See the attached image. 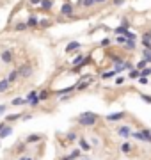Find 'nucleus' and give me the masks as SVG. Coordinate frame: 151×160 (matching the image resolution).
Returning a JSON list of instances; mask_svg holds the SVG:
<instances>
[{
    "instance_id": "f257e3e1",
    "label": "nucleus",
    "mask_w": 151,
    "mask_h": 160,
    "mask_svg": "<svg viewBox=\"0 0 151 160\" xmlns=\"http://www.w3.org/2000/svg\"><path fill=\"white\" fill-rule=\"evenodd\" d=\"M96 121H98V114H94V112H82L78 116V123L82 126H93Z\"/></svg>"
},
{
    "instance_id": "f03ea898",
    "label": "nucleus",
    "mask_w": 151,
    "mask_h": 160,
    "mask_svg": "<svg viewBox=\"0 0 151 160\" xmlns=\"http://www.w3.org/2000/svg\"><path fill=\"white\" fill-rule=\"evenodd\" d=\"M18 73L22 75L23 78H27V77H30V75H32V66H30V64H23L22 68L18 69Z\"/></svg>"
},
{
    "instance_id": "7ed1b4c3",
    "label": "nucleus",
    "mask_w": 151,
    "mask_h": 160,
    "mask_svg": "<svg viewBox=\"0 0 151 160\" xmlns=\"http://www.w3.org/2000/svg\"><path fill=\"white\" fill-rule=\"evenodd\" d=\"M61 13H62L64 16H71L73 15V6H71V4H68V2H66V4H62Z\"/></svg>"
},
{
    "instance_id": "20e7f679",
    "label": "nucleus",
    "mask_w": 151,
    "mask_h": 160,
    "mask_svg": "<svg viewBox=\"0 0 151 160\" xmlns=\"http://www.w3.org/2000/svg\"><path fill=\"white\" fill-rule=\"evenodd\" d=\"M0 57H2V61H4L6 64H9V62L13 61V52H11V50H4L2 53H0Z\"/></svg>"
},
{
    "instance_id": "39448f33",
    "label": "nucleus",
    "mask_w": 151,
    "mask_h": 160,
    "mask_svg": "<svg viewBox=\"0 0 151 160\" xmlns=\"http://www.w3.org/2000/svg\"><path fill=\"white\" fill-rule=\"evenodd\" d=\"M117 133H119V135H121L123 139H128L130 135H132V132H130V128H128V126H119Z\"/></svg>"
},
{
    "instance_id": "423d86ee",
    "label": "nucleus",
    "mask_w": 151,
    "mask_h": 160,
    "mask_svg": "<svg viewBox=\"0 0 151 160\" xmlns=\"http://www.w3.org/2000/svg\"><path fill=\"white\" fill-rule=\"evenodd\" d=\"M123 117H124V112H115V114H108L107 121H119Z\"/></svg>"
},
{
    "instance_id": "0eeeda50",
    "label": "nucleus",
    "mask_w": 151,
    "mask_h": 160,
    "mask_svg": "<svg viewBox=\"0 0 151 160\" xmlns=\"http://www.w3.org/2000/svg\"><path fill=\"white\" fill-rule=\"evenodd\" d=\"M11 133H13V128H11V126H7V124H6V126H4V130L0 132V139H6V137H9V135H11Z\"/></svg>"
},
{
    "instance_id": "6e6552de",
    "label": "nucleus",
    "mask_w": 151,
    "mask_h": 160,
    "mask_svg": "<svg viewBox=\"0 0 151 160\" xmlns=\"http://www.w3.org/2000/svg\"><path fill=\"white\" fill-rule=\"evenodd\" d=\"M80 48V43L78 41H71V43L66 46V52H73V50H78Z\"/></svg>"
},
{
    "instance_id": "1a4fd4ad",
    "label": "nucleus",
    "mask_w": 151,
    "mask_h": 160,
    "mask_svg": "<svg viewBox=\"0 0 151 160\" xmlns=\"http://www.w3.org/2000/svg\"><path fill=\"white\" fill-rule=\"evenodd\" d=\"M9 84H11V82H9L7 78L0 80V93H4V91H7V89H9Z\"/></svg>"
},
{
    "instance_id": "9d476101",
    "label": "nucleus",
    "mask_w": 151,
    "mask_h": 160,
    "mask_svg": "<svg viewBox=\"0 0 151 160\" xmlns=\"http://www.w3.org/2000/svg\"><path fill=\"white\" fill-rule=\"evenodd\" d=\"M141 133H142V137H144V142H151V132L148 128L141 130Z\"/></svg>"
},
{
    "instance_id": "9b49d317",
    "label": "nucleus",
    "mask_w": 151,
    "mask_h": 160,
    "mask_svg": "<svg viewBox=\"0 0 151 160\" xmlns=\"http://www.w3.org/2000/svg\"><path fill=\"white\" fill-rule=\"evenodd\" d=\"M37 141H41L39 133H30L29 137H27V142H37Z\"/></svg>"
},
{
    "instance_id": "f8f14e48",
    "label": "nucleus",
    "mask_w": 151,
    "mask_h": 160,
    "mask_svg": "<svg viewBox=\"0 0 151 160\" xmlns=\"http://www.w3.org/2000/svg\"><path fill=\"white\" fill-rule=\"evenodd\" d=\"M75 158H82V151H80V149H73V151H71L69 160H75Z\"/></svg>"
},
{
    "instance_id": "ddd939ff",
    "label": "nucleus",
    "mask_w": 151,
    "mask_h": 160,
    "mask_svg": "<svg viewBox=\"0 0 151 160\" xmlns=\"http://www.w3.org/2000/svg\"><path fill=\"white\" fill-rule=\"evenodd\" d=\"M27 27H37V18L36 16H30L27 20Z\"/></svg>"
},
{
    "instance_id": "4468645a",
    "label": "nucleus",
    "mask_w": 151,
    "mask_h": 160,
    "mask_svg": "<svg viewBox=\"0 0 151 160\" xmlns=\"http://www.w3.org/2000/svg\"><path fill=\"white\" fill-rule=\"evenodd\" d=\"M37 98H39V102H43L46 98H50V93H48V91H41V93L37 95Z\"/></svg>"
},
{
    "instance_id": "2eb2a0df",
    "label": "nucleus",
    "mask_w": 151,
    "mask_h": 160,
    "mask_svg": "<svg viewBox=\"0 0 151 160\" xmlns=\"http://www.w3.org/2000/svg\"><path fill=\"white\" fill-rule=\"evenodd\" d=\"M80 148H82V151H89V144H87L86 139L80 137Z\"/></svg>"
},
{
    "instance_id": "dca6fc26",
    "label": "nucleus",
    "mask_w": 151,
    "mask_h": 160,
    "mask_svg": "<svg viewBox=\"0 0 151 160\" xmlns=\"http://www.w3.org/2000/svg\"><path fill=\"white\" fill-rule=\"evenodd\" d=\"M52 6H53V0H43L41 2V7L43 9H50Z\"/></svg>"
},
{
    "instance_id": "f3484780",
    "label": "nucleus",
    "mask_w": 151,
    "mask_h": 160,
    "mask_svg": "<svg viewBox=\"0 0 151 160\" xmlns=\"http://www.w3.org/2000/svg\"><path fill=\"white\" fill-rule=\"evenodd\" d=\"M18 77H20V73H18V71H11V73H9V77H7V80H9V82H15Z\"/></svg>"
},
{
    "instance_id": "a211bd4d",
    "label": "nucleus",
    "mask_w": 151,
    "mask_h": 160,
    "mask_svg": "<svg viewBox=\"0 0 151 160\" xmlns=\"http://www.w3.org/2000/svg\"><path fill=\"white\" fill-rule=\"evenodd\" d=\"M22 117V114H11V116L6 117V123H9V121H16V119H20Z\"/></svg>"
},
{
    "instance_id": "6ab92c4d",
    "label": "nucleus",
    "mask_w": 151,
    "mask_h": 160,
    "mask_svg": "<svg viewBox=\"0 0 151 160\" xmlns=\"http://www.w3.org/2000/svg\"><path fill=\"white\" fill-rule=\"evenodd\" d=\"M130 137H133V139H137V141H142L144 142V137H142V133L141 132H132V135Z\"/></svg>"
},
{
    "instance_id": "aec40b11",
    "label": "nucleus",
    "mask_w": 151,
    "mask_h": 160,
    "mask_svg": "<svg viewBox=\"0 0 151 160\" xmlns=\"http://www.w3.org/2000/svg\"><path fill=\"white\" fill-rule=\"evenodd\" d=\"M142 55H144V61H146V62H151V52L149 50H144Z\"/></svg>"
},
{
    "instance_id": "412c9836",
    "label": "nucleus",
    "mask_w": 151,
    "mask_h": 160,
    "mask_svg": "<svg viewBox=\"0 0 151 160\" xmlns=\"http://www.w3.org/2000/svg\"><path fill=\"white\" fill-rule=\"evenodd\" d=\"M137 77L141 78V71H139V69H132V71H130V78H137Z\"/></svg>"
},
{
    "instance_id": "4be33fe9",
    "label": "nucleus",
    "mask_w": 151,
    "mask_h": 160,
    "mask_svg": "<svg viewBox=\"0 0 151 160\" xmlns=\"http://www.w3.org/2000/svg\"><path fill=\"white\" fill-rule=\"evenodd\" d=\"M22 103H27V100L25 98H15L13 100V105H22Z\"/></svg>"
},
{
    "instance_id": "5701e85b",
    "label": "nucleus",
    "mask_w": 151,
    "mask_h": 160,
    "mask_svg": "<svg viewBox=\"0 0 151 160\" xmlns=\"http://www.w3.org/2000/svg\"><path fill=\"white\" fill-rule=\"evenodd\" d=\"M130 149H132V148H130V144H128V142L121 144V151H123V153H130Z\"/></svg>"
},
{
    "instance_id": "b1692460",
    "label": "nucleus",
    "mask_w": 151,
    "mask_h": 160,
    "mask_svg": "<svg viewBox=\"0 0 151 160\" xmlns=\"http://www.w3.org/2000/svg\"><path fill=\"white\" fill-rule=\"evenodd\" d=\"M115 41H117V43H119V44H126V43H128V39H126V37H124V36H119V37H115Z\"/></svg>"
},
{
    "instance_id": "393cba45",
    "label": "nucleus",
    "mask_w": 151,
    "mask_h": 160,
    "mask_svg": "<svg viewBox=\"0 0 151 160\" xmlns=\"http://www.w3.org/2000/svg\"><path fill=\"white\" fill-rule=\"evenodd\" d=\"M82 62H84V55L80 53L78 57H75V61H73V64H82Z\"/></svg>"
},
{
    "instance_id": "a878e982",
    "label": "nucleus",
    "mask_w": 151,
    "mask_h": 160,
    "mask_svg": "<svg viewBox=\"0 0 151 160\" xmlns=\"http://www.w3.org/2000/svg\"><path fill=\"white\" fill-rule=\"evenodd\" d=\"M146 64H148L146 61H141V62L137 64V69H139V71H142V69H146Z\"/></svg>"
},
{
    "instance_id": "bb28decb",
    "label": "nucleus",
    "mask_w": 151,
    "mask_h": 160,
    "mask_svg": "<svg viewBox=\"0 0 151 160\" xmlns=\"http://www.w3.org/2000/svg\"><path fill=\"white\" fill-rule=\"evenodd\" d=\"M68 141H69V142L77 141V133H75V132H69V133H68Z\"/></svg>"
},
{
    "instance_id": "cd10ccee",
    "label": "nucleus",
    "mask_w": 151,
    "mask_h": 160,
    "mask_svg": "<svg viewBox=\"0 0 151 160\" xmlns=\"http://www.w3.org/2000/svg\"><path fill=\"white\" fill-rule=\"evenodd\" d=\"M82 6H84V7H91V6H94V0H84Z\"/></svg>"
},
{
    "instance_id": "c85d7f7f",
    "label": "nucleus",
    "mask_w": 151,
    "mask_h": 160,
    "mask_svg": "<svg viewBox=\"0 0 151 160\" xmlns=\"http://www.w3.org/2000/svg\"><path fill=\"white\" fill-rule=\"evenodd\" d=\"M27 29V23H18L16 25V30H25Z\"/></svg>"
},
{
    "instance_id": "c756f323",
    "label": "nucleus",
    "mask_w": 151,
    "mask_h": 160,
    "mask_svg": "<svg viewBox=\"0 0 151 160\" xmlns=\"http://www.w3.org/2000/svg\"><path fill=\"white\" fill-rule=\"evenodd\" d=\"M112 75H114V71H107V73H103V75H101V78H110V77H112Z\"/></svg>"
},
{
    "instance_id": "7c9ffc66",
    "label": "nucleus",
    "mask_w": 151,
    "mask_h": 160,
    "mask_svg": "<svg viewBox=\"0 0 151 160\" xmlns=\"http://www.w3.org/2000/svg\"><path fill=\"white\" fill-rule=\"evenodd\" d=\"M141 98H142L144 102H148V103H151V96H148V95H141Z\"/></svg>"
},
{
    "instance_id": "2f4dec72",
    "label": "nucleus",
    "mask_w": 151,
    "mask_h": 160,
    "mask_svg": "<svg viewBox=\"0 0 151 160\" xmlns=\"http://www.w3.org/2000/svg\"><path fill=\"white\" fill-rule=\"evenodd\" d=\"M139 84L146 86V84H148V78H146V77H141V78H139Z\"/></svg>"
},
{
    "instance_id": "473e14b6",
    "label": "nucleus",
    "mask_w": 151,
    "mask_h": 160,
    "mask_svg": "<svg viewBox=\"0 0 151 160\" xmlns=\"http://www.w3.org/2000/svg\"><path fill=\"white\" fill-rule=\"evenodd\" d=\"M101 44H103V46H107V44H110V37H105V39L101 41Z\"/></svg>"
},
{
    "instance_id": "72a5a7b5",
    "label": "nucleus",
    "mask_w": 151,
    "mask_h": 160,
    "mask_svg": "<svg viewBox=\"0 0 151 160\" xmlns=\"http://www.w3.org/2000/svg\"><path fill=\"white\" fill-rule=\"evenodd\" d=\"M123 82H124V77H117V78H115V84H117V86L123 84Z\"/></svg>"
},
{
    "instance_id": "f704fd0d",
    "label": "nucleus",
    "mask_w": 151,
    "mask_h": 160,
    "mask_svg": "<svg viewBox=\"0 0 151 160\" xmlns=\"http://www.w3.org/2000/svg\"><path fill=\"white\" fill-rule=\"evenodd\" d=\"M126 46H128V48H135V43H133V41H128V43H126Z\"/></svg>"
},
{
    "instance_id": "c9c22d12",
    "label": "nucleus",
    "mask_w": 151,
    "mask_h": 160,
    "mask_svg": "<svg viewBox=\"0 0 151 160\" xmlns=\"http://www.w3.org/2000/svg\"><path fill=\"white\" fill-rule=\"evenodd\" d=\"M124 68H128V69H133V64H132V62H124Z\"/></svg>"
},
{
    "instance_id": "e433bc0d",
    "label": "nucleus",
    "mask_w": 151,
    "mask_h": 160,
    "mask_svg": "<svg viewBox=\"0 0 151 160\" xmlns=\"http://www.w3.org/2000/svg\"><path fill=\"white\" fill-rule=\"evenodd\" d=\"M41 2H43V0H30V4H34V6H36V4H37V6H39Z\"/></svg>"
},
{
    "instance_id": "4c0bfd02",
    "label": "nucleus",
    "mask_w": 151,
    "mask_h": 160,
    "mask_svg": "<svg viewBox=\"0 0 151 160\" xmlns=\"http://www.w3.org/2000/svg\"><path fill=\"white\" fill-rule=\"evenodd\" d=\"M123 2H124V0H114V6H121Z\"/></svg>"
},
{
    "instance_id": "58836bf2",
    "label": "nucleus",
    "mask_w": 151,
    "mask_h": 160,
    "mask_svg": "<svg viewBox=\"0 0 151 160\" xmlns=\"http://www.w3.org/2000/svg\"><path fill=\"white\" fill-rule=\"evenodd\" d=\"M6 112V105H0V114H4Z\"/></svg>"
},
{
    "instance_id": "ea45409f",
    "label": "nucleus",
    "mask_w": 151,
    "mask_h": 160,
    "mask_svg": "<svg viewBox=\"0 0 151 160\" xmlns=\"http://www.w3.org/2000/svg\"><path fill=\"white\" fill-rule=\"evenodd\" d=\"M105 0H94V4H103Z\"/></svg>"
},
{
    "instance_id": "a19ab883",
    "label": "nucleus",
    "mask_w": 151,
    "mask_h": 160,
    "mask_svg": "<svg viewBox=\"0 0 151 160\" xmlns=\"http://www.w3.org/2000/svg\"><path fill=\"white\" fill-rule=\"evenodd\" d=\"M4 126H6V123H0V132L4 130Z\"/></svg>"
},
{
    "instance_id": "79ce46f5",
    "label": "nucleus",
    "mask_w": 151,
    "mask_h": 160,
    "mask_svg": "<svg viewBox=\"0 0 151 160\" xmlns=\"http://www.w3.org/2000/svg\"><path fill=\"white\" fill-rule=\"evenodd\" d=\"M20 160H32V158H30V157H22Z\"/></svg>"
},
{
    "instance_id": "37998d69",
    "label": "nucleus",
    "mask_w": 151,
    "mask_h": 160,
    "mask_svg": "<svg viewBox=\"0 0 151 160\" xmlns=\"http://www.w3.org/2000/svg\"><path fill=\"white\" fill-rule=\"evenodd\" d=\"M61 160H69V157H64V158H61Z\"/></svg>"
},
{
    "instance_id": "c03bdc74",
    "label": "nucleus",
    "mask_w": 151,
    "mask_h": 160,
    "mask_svg": "<svg viewBox=\"0 0 151 160\" xmlns=\"http://www.w3.org/2000/svg\"><path fill=\"white\" fill-rule=\"evenodd\" d=\"M80 160H89V158H80Z\"/></svg>"
},
{
    "instance_id": "a18cd8bd",
    "label": "nucleus",
    "mask_w": 151,
    "mask_h": 160,
    "mask_svg": "<svg viewBox=\"0 0 151 160\" xmlns=\"http://www.w3.org/2000/svg\"><path fill=\"white\" fill-rule=\"evenodd\" d=\"M149 36H151V32H149Z\"/></svg>"
}]
</instances>
